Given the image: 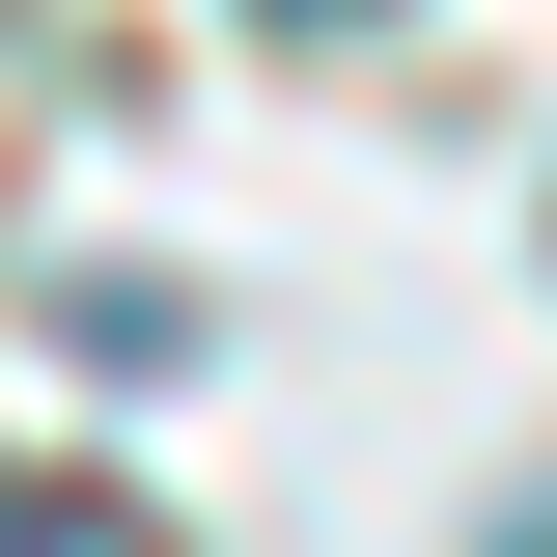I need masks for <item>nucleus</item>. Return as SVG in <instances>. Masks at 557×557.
Returning a JSON list of instances; mask_svg holds the SVG:
<instances>
[{"label": "nucleus", "instance_id": "obj_2", "mask_svg": "<svg viewBox=\"0 0 557 557\" xmlns=\"http://www.w3.org/2000/svg\"><path fill=\"white\" fill-rule=\"evenodd\" d=\"M307 28H362V0H307Z\"/></svg>", "mask_w": 557, "mask_h": 557}, {"label": "nucleus", "instance_id": "obj_1", "mask_svg": "<svg viewBox=\"0 0 557 557\" xmlns=\"http://www.w3.org/2000/svg\"><path fill=\"white\" fill-rule=\"evenodd\" d=\"M0 557H168V530H139L112 474H0Z\"/></svg>", "mask_w": 557, "mask_h": 557}]
</instances>
